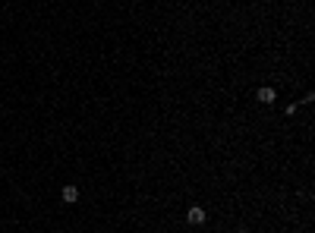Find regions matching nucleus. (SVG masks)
<instances>
[{
	"instance_id": "obj_1",
	"label": "nucleus",
	"mask_w": 315,
	"mask_h": 233,
	"mask_svg": "<svg viewBox=\"0 0 315 233\" xmlns=\"http://www.w3.org/2000/svg\"><path fill=\"white\" fill-rule=\"evenodd\" d=\"M186 221L192 224V227H199V224H205L208 217H205V208H199V205H192L189 211H186Z\"/></svg>"
},
{
	"instance_id": "obj_2",
	"label": "nucleus",
	"mask_w": 315,
	"mask_h": 233,
	"mask_svg": "<svg viewBox=\"0 0 315 233\" xmlns=\"http://www.w3.org/2000/svg\"><path fill=\"white\" fill-rule=\"evenodd\" d=\"M256 98H259V101H262V104H274V98H278V91H274L271 85H262V89L256 91Z\"/></svg>"
},
{
	"instance_id": "obj_3",
	"label": "nucleus",
	"mask_w": 315,
	"mask_h": 233,
	"mask_svg": "<svg viewBox=\"0 0 315 233\" xmlns=\"http://www.w3.org/2000/svg\"><path fill=\"white\" fill-rule=\"evenodd\" d=\"M60 198H63L66 205H73V202H76V198H79V189H76V186H63V192H60Z\"/></svg>"
}]
</instances>
